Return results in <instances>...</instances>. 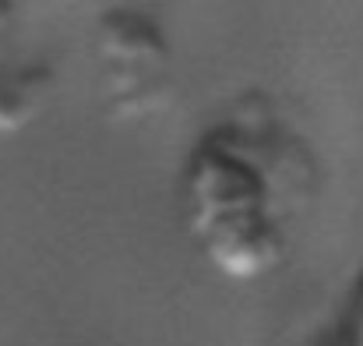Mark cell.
<instances>
[{"instance_id": "5", "label": "cell", "mask_w": 363, "mask_h": 346, "mask_svg": "<svg viewBox=\"0 0 363 346\" xmlns=\"http://www.w3.org/2000/svg\"><path fill=\"white\" fill-rule=\"evenodd\" d=\"M7 18H11V7H7V4H0V28L7 25Z\"/></svg>"}, {"instance_id": "3", "label": "cell", "mask_w": 363, "mask_h": 346, "mask_svg": "<svg viewBox=\"0 0 363 346\" xmlns=\"http://www.w3.org/2000/svg\"><path fill=\"white\" fill-rule=\"evenodd\" d=\"M46 92H50V71L43 67L0 71V131H18L28 120H35Z\"/></svg>"}, {"instance_id": "4", "label": "cell", "mask_w": 363, "mask_h": 346, "mask_svg": "<svg viewBox=\"0 0 363 346\" xmlns=\"http://www.w3.org/2000/svg\"><path fill=\"white\" fill-rule=\"evenodd\" d=\"M346 340L350 346H363V272L357 276L346 304Z\"/></svg>"}, {"instance_id": "2", "label": "cell", "mask_w": 363, "mask_h": 346, "mask_svg": "<svg viewBox=\"0 0 363 346\" xmlns=\"http://www.w3.org/2000/svg\"><path fill=\"white\" fill-rule=\"evenodd\" d=\"M99 50L106 57V75L113 96H130V114H141L155 103V89L166 92L169 78V50L162 32L134 14V11H106L99 18Z\"/></svg>"}, {"instance_id": "1", "label": "cell", "mask_w": 363, "mask_h": 346, "mask_svg": "<svg viewBox=\"0 0 363 346\" xmlns=\"http://www.w3.org/2000/svg\"><path fill=\"white\" fill-rule=\"evenodd\" d=\"M275 166L243 127L208 131L184 166L187 230L201 254L230 279H257L286 258V220Z\"/></svg>"}]
</instances>
